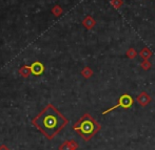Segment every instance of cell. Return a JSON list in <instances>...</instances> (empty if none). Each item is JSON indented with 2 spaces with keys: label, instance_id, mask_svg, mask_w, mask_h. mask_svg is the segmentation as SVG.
Wrapping results in <instances>:
<instances>
[{
  "label": "cell",
  "instance_id": "1",
  "mask_svg": "<svg viewBox=\"0 0 155 150\" xmlns=\"http://www.w3.org/2000/svg\"><path fill=\"white\" fill-rule=\"evenodd\" d=\"M33 124L48 139H53L67 125L68 120L54 106L48 105L45 109L36 117Z\"/></svg>",
  "mask_w": 155,
  "mask_h": 150
},
{
  "label": "cell",
  "instance_id": "2",
  "mask_svg": "<svg viewBox=\"0 0 155 150\" xmlns=\"http://www.w3.org/2000/svg\"><path fill=\"white\" fill-rule=\"evenodd\" d=\"M74 130L80 134L84 141H90L91 139L100 130L101 126L97 123L89 114H86L80 118V120L73 126Z\"/></svg>",
  "mask_w": 155,
  "mask_h": 150
},
{
  "label": "cell",
  "instance_id": "3",
  "mask_svg": "<svg viewBox=\"0 0 155 150\" xmlns=\"http://www.w3.org/2000/svg\"><path fill=\"white\" fill-rule=\"evenodd\" d=\"M133 104H134V100H133V98L131 97L130 95H128V93H124V95H121L120 97H119L118 102H117L116 105L112 106V107H110L109 109L102 111V114H107L108 112L112 111V110L116 109V108H119V107L124 108V109H129V108L132 107Z\"/></svg>",
  "mask_w": 155,
  "mask_h": 150
},
{
  "label": "cell",
  "instance_id": "4",
  "mask_svg": "<svg viewBox=\"0 0 155 150\" xmlns=\"http://www.w3.org/2000/svg\"><path fill=\"white\" fill-rule=\"evenodd\" d=\"M137 102H138L140 106L146 107V106L149 105L150 102H151V97H150L146 91H143V92H140V95L137 97Z\"/></svg>",
  "mask_w": 155,
  "mask_h": 150
},
{
  "label": "cell",
  "instance_id": "5",
  "mask_svg": "<svg viewBox=\"0 0 155 150\" xmlns=\"http://www.w3.org/2000/svg\"><path fill=\"white\" fill-rule=\"evenodd\" d=\"M77 147L78 145L75 141H68V142H64L59 147V150H75Z\"/></svg>",
  "mask_w": 155,
  "mask_h": 150
},
{
  "label": "cell",
  "instance_id": "6",
  "mask_svg": "<svg viewBox=\"0 0 155 150\" xmlns=\"http://www.w3.org/2000/svg\"><path fill=\"white\" fill-rule=\"evenodd\" d=\"M82 24L84 25V27H86V29L91 30V29H93V27H95L96 21L94 20L91 16H87L86 18H84V20L82 21Z\"/></svg>",
  "mask_w": 155,
  "mask_h": 150
},
{
  "label": "cell",
  "instance_id": "7",
  "mask_svg": "<svg viewBox=\"0 0 155 150\" xmlns=\"http://www.w3.org/2000/svg\"><path fill=\"white\" fill-rule=\"evenodd\" d=\"M31 70H32V73H34V75L39 76L40 73H42V71H43V65L41 64V63H39V62H35L34 64L32 65Z\"/></svg>",
  "mask_w": 155,
  "mask_h": 150
},
{
  "label": "cell",
  "instance_id": "8",
  "mask_svg": "<svg viewBox=\"0 0 155 150\" xmlns=\"http://www.w3.org/2000/svg\"><path fill=\"white\" fill-rule=\"evenodd\" d=\"M139 55L143 60H149V58L152 56V52L150 51L149 47H143L140 51V53H139Z\"/></svg>",
  "mask_w": 155,
  "mask_h": 150
},
{
  "label": "cell",
  "instance_id": "9",
  "mask_svg": "<svg viewBox=\"0 0 155 150\" xmlns=\"http://www.w3.org/2000/svg\"><path fill=\"white\" fill-rule=\"evenodd\" d=\"M126 56L129 58V59H134L135 57L137 56V52L135 51L133 47H130V48L127 51V53H126Z\"/></svg>",
  "mask_w": 155,
  "mask_h": 150
},
{
  "label": "cell",
  "instance_id": "10",
  "mask_svg": "<svg viewBox=\"0 0 155 150\" xmlns=\"http://www.w3.org/2000/svg\"><path fill=\"white\" fill-rule=\"evenodd\" d=\"M81 75L84 76V78H87V79H89V78L92 77L93 71L91 70L90 67H84V68L82 69V71H81Z\"/></svg>",
  "mask_w": 155,
  "mask_h": 150
},
{
  "label": "cell",
  "instance_id": "11",
  "mask_svg": "<svg viewBox=\"0 0 155 150\" xmlns=\"http://www.w3.org/2000/svg\"><path fill=\"white\" fill-rule=\"evenodd\" d=\"M111 5L116 10H118L124 5V0H111Z\"/></svg>",
  "mask_w": 155,
  "mask_h": 150
},
{
  "label": "cell",
  "instance_id": "12",
  "mask_svg": "<svg viewBox=\"0 0 155 150\" xmlns=\"http://www.w3.org/2000/svg\"><path fill=\"white\" fill-rule=\"evenodd\" d=\"M140 66H141V68H143V70H149V69L151 68L152 64L150 63L149 60H143V62L140 63Z\"/></svg>",
  "mask_w": 155,
  "mask_h": 150
},
{
  "label": "cell",
  "instance_id": "13",
  "mask_svg": "<svg viewBox=\"0 0 155 150\" xmlns=\"http://www.w3.org/2000/svg\"><path fill=\"white\" fill-rule=\"evenodd\" d=\"M0 150H10V149H8L5 146H1V147H0Z\"/></svg>",
  "mask_w": 155,
  "mask_h": 150
}]
</instances>
